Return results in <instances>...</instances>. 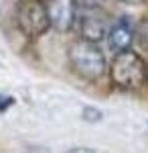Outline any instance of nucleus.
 Masks as SVG:
<instances>
[{"label":"nucleus","instance_id":"nucleus-1","mask_svg":"<svg viewBox=\"0 0 148 153\" xmlns=\"http://www.w3.org/2000/svg\"><path fill=\"white\" fill-rule=\"evenodd\" d=\"M67 61H69V68L81 80H87V82L102 80L108 71V61H106V55L102 53V49L95 43L83 41V39H77L69 45Z\"/></svg>","mask_w":148,"mask_h":153},{"label":"nucleus","instance_id":"nucleus-2","mask_svg":"<svg viewBox=\"0 0 148 153\" xmlns=\"http://www.w3.org/2000/svg\"><path fill=\"white\" fill-rule=\"evenodd\" d=\"M110 78L116 88L138 90L146 82V63L136 51L118 53L110 65Z\"/></svg>","mask_w":148,"mask_h":153},{"label":"nucleus","instance_id":"nucleus-3","mask_svg":"<svg viewBox=\"0 0 148 153\" xmlns=\"http://www.w3.org/2000/svg\"><path fill=\"white\" fill-rule=\"evenodd\" d=\"M16 25L21 33L29 39H39L45 35L51 27L49 12H47L45 2L41 0H23L18 10H16Z\"/></svg>","mask_w":148,"mask_h":153},{"label":"nucleus","instance_id":"nucleus-4","mask_svg":"<svg viewBox=\"0 0 148 153\" xmlns=\"http://www.w3.org/2000/svg\"><path fill=\"white\" fill-rule=\"evenodd\" d=\"M51 27L61 33L71 31L73 25L77 23V0H47L45 2Z\"/></svg>","mask_w":148,"mask_h":153},{"label":"nucleus","instance_id":"nucleus-5","mask_svg":"<svg viewBox=\"0 0 148 153\" xmlns=\"http://www.w3.org/2000/svg\"><path fill=\"white\" fill-rule=\"evenodd\" d=\"M106 39H108L110 49L114 51L116 55L118 53H124V51H130V45L134 41V27L130 23V19L128 16H122L116 23H112Z\"/></svg>","mask_w":148,"mask_h":153},{"label":"nucleus","instance_id":"nucleus-6","mask_svg":"<svg viewBox=\"0 0 148 153\" xmlns=\"http://www.w3.org/2000/svg\"><path fill=\"white\" fill-rule=\"evenodd\" d=\"M108 21L103 14H95L93 10H87V14H83L79 19V33L83 41L89 43H97L103 37H108Z\"/></svg>","mask_w":148,"mask_h":153},{"label":"nucleus","instance_id":"nucleus-7","mask_svg":"<svg viewBox=\"0 0 148 153\" xmlns=\"http://www.w3.org/2000/svg\"><path fill=\"white\" fill-rule=\"evenodd\" d=\"M103 2L106 0H77V4H79L81 8H85V10H97Z\"/></svg>","mask_w":148,"mask_h":153},{"label":"nucleus","instance_id":"nucleus-8","mask_svg":"<svg viewBox=\"0 0 148 153\" xmlns=\"http://www.w3.org/2000/svg\"><path fill=\"white\" fill-rule=\"evenodd\" d=\"M14 104V98L8 94H0V112H6L10 106Z\"/></svg>","mask_w":148,"mask_h":153},{"label":"nucleus","instance_id":"nucleus-9","mask_svg":"<svg viewBox=\"0 0 148 153\" xmlns=\"http://www.w3.org/2000/svg\"><path fill=\"white\" fill-rule=\"evenodd\" d=\"M83 118H87V120H100L102 118V112L95 110V108H85L83 110Z\"/></svg>","mask_w":148,"mask_h":153},{"label":"nucleus","instance_id":"nucleus-10","mask_svg":"<svg viewBox=\"0 0 148 153\" xmlns=\"http://www.w3.org/2000/svg\"><path fill=\"white\" fill-rule=\"evenodd\" d=\"M67 153H95V151H91L87 147H73V149H69Z\"/></svg>","mask_w":148,"mask_h":153},{"label":"nucleus","instance_id":"nucleus-11","mask_svg":"<svg viewBox=\"0 0 148 153\" xmlns=\"http://www.w3.org/2000/svg\"><path fill=\"white\" fill-rule=\"evenodd\" d=\"M120 2H124V4H140V2H144V0H120Z\"/></svg>","mask_w":148,"mask_h":153},{"label":"nucleus","instance_id":"nucleus-12","mask_svg":"<svg viewBox=\"0 0 148 153\" xmlns=\"http://www.w3.org/2000/svg\"><path fill=\"white\" fill-rule=\"evenodd\" d=\"M146 82H148V63H146Z\"/></svg>","mask_w":148,"mask_h":153}]
</instances>
